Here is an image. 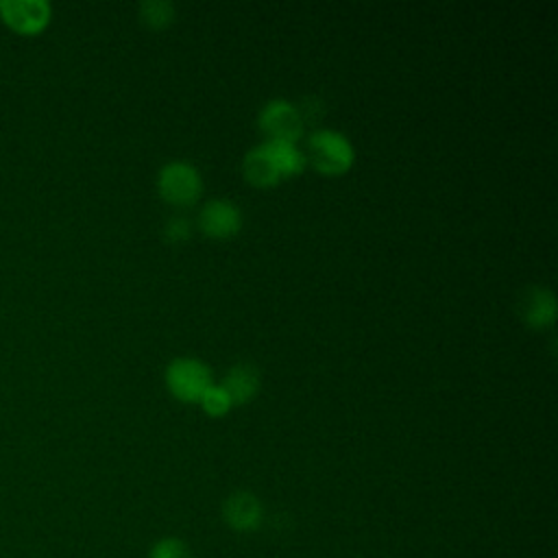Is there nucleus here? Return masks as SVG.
<instances>
[{"label":"nucleus","instance_id":"39448f33","mask_svg":"<svg viewBox=\"0 0 558 558\" xmlns=\"http://www.w3.org/2000/svg\"><path fill=\"white\" fill-rule=\"evenodd\" d=\"M259 126L266 131L268 140L296 142L303 131V116L290 100L272 98L259 111Z\"/></svg>","mask_w":558,"mask_h":558},{"label":"nucleus","instance_id":"f03ea898","mask_svg":"<svg viewBox=\"0 0 558 558\" xmlns=\"http://www.w3.org/2000/svg\"><path fill=\"white\" fill-rule=\"evenodd\" d=\"M166 381L179 399L196 401L211 386V373L205 362L190 355H181L168 364Z\"/></svg>","mask_w":558,"mask_h":558},{"label":"nucleus","instance_id":"1a4fd4ad","mask_svg":"<svg viewBox=\"0 0 558 558\" xmlns=\"http://www.w3.org/2000/svg\"><path fill=\"white\" fill-rule=\"evenodd\" d=\"M521 316L534 327L549 325L556 318L554 292L549 288H541V286L527 288L525 294L521 296Z\"/></svg>","mask_w":558,"mask_h":558},{"label":"nucleus","instance_id":"4468645a","mask_svg":"<svg viewBox=\"0 0 558 558\" xmlns=\"http://www.w3.org/2000/svg\"><path fill=\"white\" fill-rule=\"evenodd\" d=\"M201 403H203V408H205V412H209V414H222V412H227L229 408H231V397L227 395V390L222 388V386H209L203 395H201V399H198Z\"/></svg>","mask_w":558,"mask_h":558},{"label":"nucleus","instance_id":"20e7f679","mask_svg":"<svg viewBox=\"0 0 558 558\" xmlns=\"http://www.w3.org/2000/svg\"><path fill=\"white\" fill-rule=\"evenodd\" d=\"M52 17L48 0H0V20L20 35L41 33Z\"/></svg>","mask_w":558,"mask_h":558},{"label":"nucleus","instance_id":"f8f14e48","mask_svg":"<svg viewBox=\"0 0 558 558\" xmlns=\"http://www.w3.org/2000/svg\"><path fill=\"white\" fill-rule=\"evenodd\" d=\"M146 558H194L190 545L179 536H161L148 547Z\"/></svg>","mask_w":558,"mask_h":558},{"label":"nucleus","instance_id":"2eb2a0df","mask_svg":"<svg viewBox=\"0 0 558 558\" xmlns=\"http://www.w3.org/2000/svg\"><path fill=\"white\" fill-rule=\"evenodd\" d=\"M166 233L172 240H183L190 233V229H187V222L183 218H170L168 225H166Z\"/></svg>","mask_w":558,"mask_h":558},{"label":"nucleus","instance_id":"9b49d317","mask_svg":"<svg viewBox=\"0 0 558 558\" xmlns=\"http://www.w3.org/2000/svg\"><path fill=\"white\" fill-rule=\"evenodd\" d=\"M266 142H268V146L275 155V161H277L283 177L303 170L305 155H303V150L296 148L294 142H279V140H266Z\"/></svg>","mask_w":558,"mask_h":558},{"label":"nucleus","instance_id":"f257e3e1","mask_svg":"<svg viewBox=\"0 0 558 558\" xmlns=\"http://www.w3.org/2000/svg\"><path fill=\"white\" fill-rule=\"evenodd\" d=\"M307 153L314 166L325 174H340L353 163V144L333 129H318L307 140Z\"/></svg>","mask_w":558,"mask_h":558},{"label":"nucleus","instance_id":"6e6552de","mask_svg":"<svg viewBox=\"0 0 558 558\" xmlns=\"http://www.w3.org/2000/svg\"><path fill=\"white\" fill-rule=\"evenodd\" d=\"M242 170H244V177L255 185H270V183H277L283 177L277 161H275V155H272L268 142H262V144L253 146L244 155Z\"/></svg>","mask_w":558,"mask_h":558},{"label":"nucleus","instance_id":"0eeeda50","mask_svg":"<svg viewBox=\"0 0 558 558\" xmlns=\"http://www.w3.org/2000/svg\"><path fill=\"white\" fill-rule=\"evenodd\" d=\"M240 222H242V214H240L238 205L229 198H211L203 205V209L198 214L201 229L216 238L235 233L240 229Z\"/></svg>","mask_w":558,"mask_h":558},{"label":"nucleus","instance_id":"423d86ee","mask_svg":"<svg viewBox=\"0 0 558 558\" xmlns=\"http://www.w3.org/2000/svg\"><path fill=\"white\" fill-rule=\"evenodd\" d=\"M222 521L229 530L238 534H253L262 527L264 504L251 490H233L220 508Z\"/></svg>","mask_w":558,"mask_h":558},{"label":"nucleus","instance_id":"9d476101","mask_svg":"<svg viewBox=\"0 0 558 558\" xmlns=\"http://www.w3.org/2000/svg\"><path fill=\"white\" fill-rule=\"evenodd\" d=\"M222 388L227 390V395L231 397V401L244 403L248 401L257 388H259V375L255 371V366L251 364H233L225 377Z\"/></svg>","mask_w":558,"mask_h":558},{"label":"nucleus","instance_id":"ddd939ff","mask_svg":"<svg viewBox=\"0 0 558 558\" xmlns=\"http://www.w3.org/2000/svg\"><path fill=\"white\" fill-rule=\"evenodd\" d=\"M140 15L150 26H163L174 17V7L166 0H148L140 4Z\"/></svg>","mask_w":558,"mask_h":558},{"label":"nucleus","instance_id":"7ed1b4c3","mask_svg":"<svg viewBox=\"0 0 558 558\" xmlns=\"http://www.w3.org/2000/svg\"><path fill=\"white\" fill-rule=\"evenodd\" d=\"M157 185L166 201H170L174 205H185V203H192L201 194L203 181H201L196 166H192L190 161L174 159V161H168L159 170Z\"/></svg>","mask_w":558,"mask_h":558}]
</instances>
